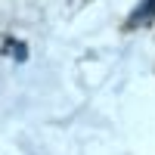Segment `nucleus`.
Segmentation results:
<instances>
[{
    "mask_svg": "<svg viewBox=\"0 0 155 155\" xmlns=\"http://www.w3.org/2000/svg\"><path fill=\"white\" fill-rule=\"evenodd\" d=\"M155 19V0H143V3L137 6V12L130 16V25H146Z\"/></svg>",
    "mask_w": 155,
    "mask_h": 155,
    "instance_id": "nucleus-1",
    "label": "nucleus"
}]
</instances>
